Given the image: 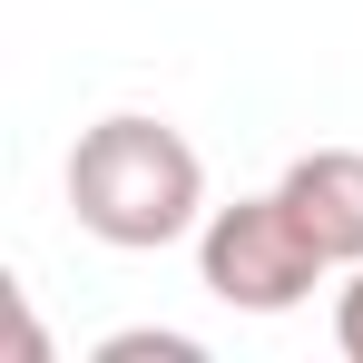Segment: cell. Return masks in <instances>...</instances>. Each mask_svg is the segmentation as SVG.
<instances>
[{
    "mask_svg": "<svg viewBox=\"0 0 363 363\" xmlns=\"http://www.w3.org/2000/svg\"><path fill=\"white\" fill-rule=\"evenodd\" d=\"M69 216L118 255H157L206 226V157L167 118L118 108V118L79 128V147H69Z\"/></svg>",
    "mask_w": 363,
    "mask_h": 363,
    "instance_id": "1",
    "label": "cell"
},
{
    "mask_svg": "<svg viewBox=\"0 0 363 363\" xmlns=\"http://www.w3.org/2000/svg\"><path fill=\"white\" fill-rule=\"evenodd\" d=\"M196 275H206V295L236 304V314H295L334 275V255L304 236V216L285 206V186H265V196H236V206H206Z\"/></svg>",
    "mask_w": 363,
    "mask_h": 363,
    "instance_id": "2",
    "label": "cell"
},
{
    "mask_svg": "<svg viewBox=\"0 0 363 363\" xmlns=\"http://www.w3.org/2000/svg\"><path fill=\"white\" fill-rule=\"evenodd\" d=\"M275 186L334 265H363V147H304Z\"/></svg>",
    "mask_w": 363,
    "mask_h": 363,
    "instance_id": "3",
    "label": "cell"
},
{
    "mask_svg": "<svg viewBox=\"0 0 363 363\" xmlns=\"http://www.w3.org/2000/svg\"><path fill=\"white\" fill-rule=\"evenodd\" d=\"M206 363V344H196V334H108V344H99V363Z\"/></svg>",
    "mask_w": 363,
    "mask_h": 363,
    "instance_id": "4",
    "label": "cell"
},
{
    "mask_svg": "<svg viewBox=\"0 0 363 363\" xmlns=\"http://www.w3.org/2000/svg\"><path fill=\"white\" fill-rule=\"evenodd\" d=\"M334 344L363 363V265H344V295H334Z\"/></svg>",
    "mask_w": 363,
    "mask_h": 363,
    "instance_id": "5",
    "label": "cell"
}]
</instances>
